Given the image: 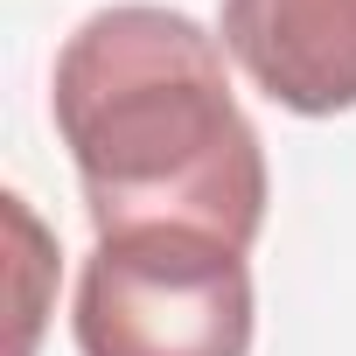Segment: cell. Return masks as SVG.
Segmentation results:
<instances>
[{"mask_svg":"<svg viewBox=\"0 0 356 356\" xmlns=\"http://www.w3.org/2000/svg\"><path fill=\"white\" fill-rule=\"evenodd\" d=\"M49 105L98 238L182 224L252 252L266 231V147L203 22L98 8L63 42Z\"/></svg>","mask_w":356,"mask_h":356,"instance_id":"6da1fadb","label":"cell"},{"mask_svg":"<svg viewBox=\"0 0 356 356\" xmlns=\"http://www.w3.org/2000/svg\"><path fill=\"white\" fill-rule=\"evenodd\" d=\"M224 49L300 119L356 105V0H224Z\"/></svg>","mask_w":356,"mask_h":356,"instance_id":"3957f363","label":"cell"},{"mask_svg":"<svg viewBox=\"0 0 356 356\" xmlns=\"http://www.w3.org/2000/svg\"><path fill=\"white\" fill-rule=\"evenodd\" d=\"M252 314L245 252L182 224L105 231L77 280L84 356H245Z\"/></svg>","mask_w":356,"mask_h":356,"instance_id":"7a4b0ae2","label":"cell"}]
</instances>
